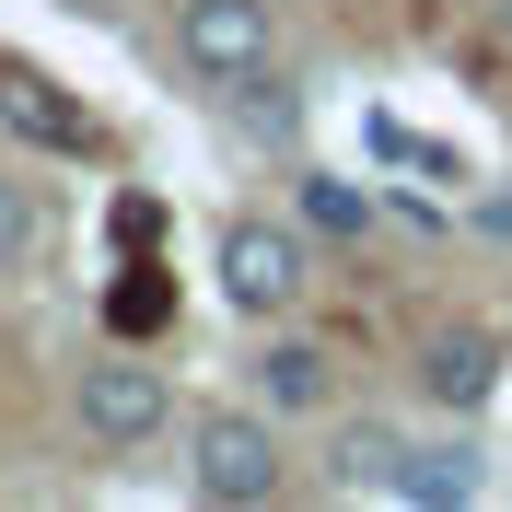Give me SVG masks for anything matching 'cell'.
<instances>
[{
	"instance_id": "cell-12",
	"label": "cell",
	"mask_w": 512,
	"mask_h": 512,
	"mask_svg": "<svg viewBox=\"0 0 512 512\" xmlns=\"http://www.w3.org/2000/svg\"><path fill=\"white\" fill-rule=\"evenodd\" d=\"M396 466H408V443H396L384 419H361V431H338V489H384V501H396Z\"/></svg>"
},
{
	"instance_id": "cell-15",
	"label": "cell",
	"mask_w": 512,
	"mask_h": 512,
	"mask_svg": "<svg viewBox=\"0 0 512 512\" xmlns=\"http://www.w3.org/2000/svg\"><path fill=\"white\" fill-rule=\"evenodd\" d=\"M152 233H163V210H152V198H117V245L140 256V245H152Z\"/></svg>"
},
{
	"instance_id": "cell-14",
	"label": "cell",
	"mask_w": 512,
	"mask_h": 512,
	"mask_svg": "<svg viewBox=\"0 0 512 512\" xmlns=\"http://www.w3.org/2000/svg\"><path fill=\"white\" fill-rule=\"evenodd\" d=\"M105 315H117V338H152V326L175 315V291H163L152 268H140V280H117V303H105Z\"/></svg>"
},
{
	"instance_id": "cell-4",
	"label": "cell",
	"mask_w": 512,
	"mask_h": 512,
	"mask_svg": "<svg viewBox=\"0 0 512 512\" xmlns=\"http://www.w3.org/2000/svg\"><path fill=\"white\" fill-rule=\"evenodd\" d=\"M280 59V12L268 0H175V70L198 94H233Z\"/></svg>"
},
{
	"instance_id": "cell-5",
	"label": "cell",
	"mask_w": 512,
	"mask_h": 512,
	"mask_svg": "<svg viewBox=\"0 0 512 512\" xmlns=\"http://www.w3.org/2000/svg\"><path fill=\"white\" fill-rule=\"evenodd\" d=\"M501 361H512L501 326H431V338H419V396L443 419H478L489 396H501Z\"/></svg>"
},
{
	"instance_id": "cell-7",
	"label": "cell",
	"mask_w": 512,
	"mask_h": 512,
	"mask_svg": "<svg viewBox=\"0 0 512 512\" xmlns=\"http://www.w3.org/2000/svg\"><path fill=\"white\" fill-rule=\"evenodd\" d=\"M256 408H280V419L338 408V361H326L315 338H268V350H256Z\"/></svg>"
},
{
	"instance_id": "cell-2",
	"label": "cell",
	"mask_w": 512,
	"mask_h": 512,
	"mask_svg": "<svg viewBox=\"0 0 512 512\" xmlns=\"http://www.w3.org/2000/svg\"><path fill=\"white\" fill-rule=\"evenodd\" d=\"M210 268H222V303L233 315H291L303 291H315V233H303V210L291 222H268V210H233L222 245H210Z\"/></svg>"
},
{
	"instance_id": "cell-6",
	"label": "cell",
	"mask_w": 512,
	"mask_h": 512,
	"mask_svg": "<svg viewBox=\"0 0 512 512\" xmlns=\"http://www.w3.org/2000/svg\"><path fill=\"white\" fill-rule=\"evenodd\" d=\"M0 128H12L24 152H94V117H82L35 59H0Z\"/></svg>"
},
{
	"instance_id": "cell-8",
	"label": "cell",
	"mask_w": 512,
	"mask_h": 512,
	"mask_svg": "<svg viewBox=\"0 0 512 512\" xmlns=\"http://www.w3.org/2000/svg\"><path fill=\"white\" fill-rule=\"evenodd\" d=\"M489 489V466H478V443L454 431V443H408V466H396V501L408 512H466Z\"/></svg>"
},
{
	"instance_id": "cell-13",
	"label": "cell",
	"mask_w": 512,
	"mask_h": 512,
	"mask_svg": "<svg viewBox=\"0 0 512 512\" xmlns=\"http://www.w3.org/2000/svg\"><path fill=\"white\" fill-rule=\"evenodd\" d=\"M35 256H47V198H35L24 175H0V280L35 268Z\"/></svg>"
},
{
	"instance_id": "cell-16",
	"label": "cell",
	"mask_w": 512,
	"mask_h": 512,
	"mask_svg": "<svg viewBox=\"0 0 512 512\" xmlns=\"http://www.w3.org/2000/svg\"><path fill=\"white\" fill-rule=\"evenodd\" d=\"M466 222H478V233H489V245H512V175H501V187H489V198H478V210H466Z\"/></svg>"
},
{
	"instance_id": "cell-9",
	"label": "cell",
	"mask_w": 512,
	"mask_h": 512,
	"mask_svg": "<svg viewBox=\"0 0 512 512\" xmlns=\"http://www.w3.org/2000/svg\"><path fill=\"white\" fill-rule=\"evenodd\" d=\"M291 210H303V233H315V245H373V198H361L350 175L291 163Z\"/></svg>"
},
{
	"instance_id": "cell-17",
	"label": "cell",
	"mask_w": 512,
	"mask_h": 512,
	"mask_svg": "<svg viewBox=\"0 0 512 512\" xmlns=\"http://www.w3.org/2000/svg\"><path fill=\"white\" fill-rule=\"evenodd\" d=\"M489 24H501V35H512V0H489Z\"/></svg>"
},
{
	"instance_id": "cell-1",
	"label": "cell",
	"mask_w": 512,
	"mask_h": 512,
	"mask_svg": "<svg viewBox=\"0 0 512 512\" xmlns=\"http://www.w3.org/2000/svg\"><path fill=\"white\" fill-rule=\"evenodd\" d=\"M187 489L222 512H268L291 489V454H280V408H198L187 419Z\"/></svg>"
},
{
	"instance_id": "cell-11",
	"label": "cell",
	"mask_w": 512,
	"mask_h": 512,
	"mask_svg": "<svg viewBox=\"0 0 512 512\" xmlns=\"http://www.w3.org/2000/svg\"><path fill=\"white\" fill-rule=\"evenodd\" d=\"M361 140H373L384 163H408L419 187H466V152H443V140H419L408 117H373V128H361Z\"/></svg>"
},
{
	"instance_id": "cell-10",
	"label": "cell",
	"mask_w": 512,
	"mask_h": 512,
	"mask_svg": "<svg viewBox=\"0 0 512 512\" xmlns=\"http://www.w3.org/2000/svg\"><path fill=\"white\" fill-rule=\"evenodd\" d=\"M222 105H233V128H245V140H268V152H291V140H303V94L280 82V59L256 70V82H233Z\"/></svg>"
},
{
	"instance_id": "cell-3",
	"label": "cell",
	"mask_w": 512,
	"mask_h": 512,
	"mask_svg": "<svg viewBox=\"0 0 512 512\" xmlns=\"http://www.w3.org/2000/svg\"><path fill=\"white\" fill-rule=\"evenodd\" d=\"M70 419H82V443H94V454H140L163 419H175V384H163V361L105 350V361L70 373Z\"/></svg>"
}]
</instances>
